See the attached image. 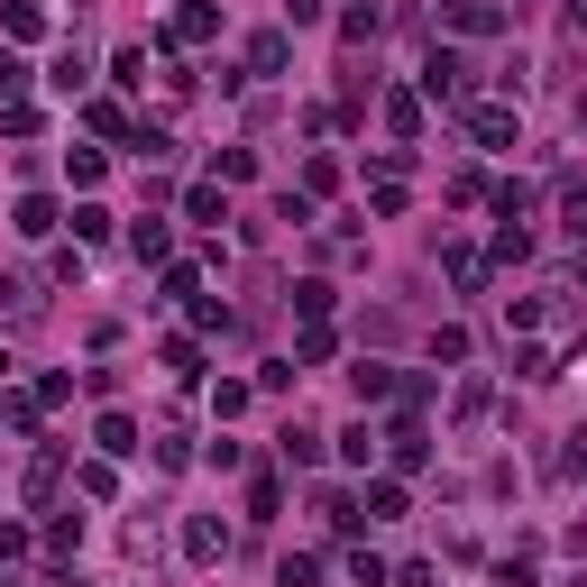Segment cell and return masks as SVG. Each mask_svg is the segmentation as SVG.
<instances>
[{
    "instance_id": "obj_2",
    "label": "cell",
    "mask_w": 587,
    "mask_h": 587,
    "mask_svg": "<svg viewBox=\"0 0 587 587\" xmlns=\"http://www.w3.org/2000/svg\"><path fill=\"white\" fill-rule=\"evenodd\" d=\"M459 83H469V56H450V46H441V56L422 65V92L431 101H459Z\"/></svg>"
},
{
    "instance_id": "obj_12",
    "label": "cell",
    "mask_w": 587,
    "mask_h": 587,
    "mask_svg": "<svg viewBox=\"0 0 587 587\" xmlns=\"http://www.w3.org/2000/svg\"><path fill=\"white\" fill-rule=\"evenodd\" d=\"M450 285H487V258H477V248H450Z\"/></svg>"
},
{
    "instance_id": "obj_4",
    "label": "cell",
    "mask_w": 587,
    "mask_h": 587,
    "mask_svg": "<svg viewBox=\"0 0 587 587\" xmlns=\"http://www.w3.org/2000/svg\"><path fill=\"white\" fill-rule=\"evenodd\" d=\"M386 450H395V469H422V459H431V441H422V422H414V414L386 431Z\"/></svg>"
},
{
    "instance_id": "obj_3",
    "label": "cell",
    "mask_w": 587,
    "mask_h": 587,
    "mask_svg": "<svg viewBox=\"0 0 587 587\" xmlns=\"http://www.w3.org/2000/svg\"><path fill=\"white\" fill-rule=\"evenodd\" d=\"M469 129L487 147H505V138H515V111H505V101H469Z\"/></svg>"
},
{
    "instance_id": "obj_13",
    "label": "cell",
    "mask_w": 587,
    "mask_h": 587,
    "mask_svg": "<svg viewBox=\"0 0 587 587\" xmlns=\"http://www.w3.org/2000/svg\"><path fill=\"white\" fill-rule=\"evenodd\" d=\"M321 359H330V330L313 321V330H303V340H294V368H321Z\"/></svg>"
},
{
    "instance_id": "obj_19",
    "label": "cell",
    "mask_w": 587,
    "mask_h": 587,
    "mask_svg": "<svg viewBox=\"0 0 587 587\" xmlns=\"http://www.w3.org/2000/svg\"><path fill=\"white\" fill-rule=\"evenodd\" d=\"M19 83H29V65H19V56H0V101H10Z\"/></svg>"
},
{
    "instance_id": "obj_15",
    "label": "cell",
    "mask_w": 587,
    "mask_h": 587,
    "mask_svg": "<svg viewBox=\"0 0 587 587\" xmlns=\"http://www.w3.org/2000/svg\"><path fill=\"white\" fill-rule=\"evenodd\" d=\"M111 74H120V83L138 92V83H147V46H120V56H111Z\"/></svg>"
},
{
    "instance_id": "obj_11",
    "label": "cell",
    "mask_w": 587,
    "mask_h": 587,
    "mask_svg": "<svg viewBox=\"0 0 587 587\" xmlns=\"http://www.w3.org/2000/svg\"><path fill=\"white\" fill-rule=\"evenodd\" d=\"M248 74H285V37H275V29H267L258 46H248Z\"/></svg>"
},
{
    "instance_id": "obj_5",
    "label": "cell",
    "mask_w": 587,
    "mask_h": 587,
    "mask_svg": "<svg viewBox=\"0 0 587 587\" xmlns=\"http://www.w3.org/2000/svg\"><path fill=\"white\" fill-rule=\"evenodd\" d=\"M0 321H37V285L29 275H0Z\"/></svg>"
},
{
    "instance_id": "obj_8",
    "label": "cell",
    "mask_w": 587,
    "mask_h": 587,
    "mask_svg": "<svg viewBox=\"0 0 587 587\" xmlns=\"http://www.w3.org/2000/svg\"><path fill=\"white\" fill-rule=\"evenodd\" d=\"M65 212H56V202H46V193H29V202H19V239H46V229H56Z\"/></svg>"
},
{
    "instance_id": "obj_16",
    "label": "cell",
    "mask_w": 587,
    "mask_h": 587,
    "mask_svg": "<svg viewBox=\"0 0 587 587\" xmlns=\"http://www.w3.org/2000/svg\"><path fill=\"white\" fill-rule=\"evenodd\" d=\"M376 515H404V487H395V477H376V487H368V523Z\"/></svg>"
},
{
    "instance_id": "obj_17",
    "label": "cell",
    "mask_w": 587,
    "mask_h": 587,
    "mask_svg": "<svg viewBox=\"0 0 587 587\" xmlns=\"http://www.w3.org/2000/svg\"><path fill=\"white\" fill-rule=\"evenodd\" d=\"M275 505H285V487H275V477H258V487H248V515L275 523Z\"/></svg>"
},
{
    "instance_id": "obj_1",
    "label": "cell",
    "mask_w": 587,
    "mask_h": 587,
    "mask_svg": "<svg viewBox=\"0 0 587 587\" xmlns=\"http://www.w3.org/2000/svg\"><path fill=\"white\" fill-rule=\"evenodd\" d=\"M202 37H221V10H212V0H193V10H174L166 46H202Z\"/></svg>"
},
{
    "instance_id": "obj_21",
    "label": "cell",
    "mask_w": 587,
    "mask_h": 587,
    "mask_svg": "<svg viewBox=\"0 0 587 587\" xmlns=\"http://www.w3.org/2000/svg\"><path fill=\"white\" fill-rule=\"evenodd\" d=\"M19 551H29V532H19V523H0V560H19Z\"/></svg>"
},
{
    "instance_id": "obj_23",
    "label": "cell",
    "mask_w": 587,
    "mask_h": 587,
    "mask_svg": "<svg viewBox=\"0 0 587 587\" xmlns=\"http://www.w3.org/2000/svg\"><path fill=\"white\" fill-rule=\"evenodd\" d=\"M569 29H578V37H587V0H569Z\"/></svg>"
},
{
    "instance_id": "obj_10",
    "label": "cell",
    "mask_w": 587,
    "mask_h": 587,
    "mask_svg": "<svg viewBox=\"0 0 587 587\" xmlns=\"http://www.w3.org/2000/svg\"><path fill=\"white\" fill-rule=\"evenodd\" d=\"M386 129H395V138H414V129H422V101H414V92H395V101H386Z\"/></svg>"
},
{
    "instance_id": "obj_22",
    "label": "cell",
    "mask_w": 587,
    "mask_h": 587,
    "mask_svg": "<svg viewBox=\"0 0 587 587\" xmlns=\"http://www.w3.org/2000/svg\"><path fill=\"white\" fill-rule=\"evenodd\" d=\"M569 239H587V193H569Z\"/></svg>"
},
{
    "instance_id": "obj_14",
    "label": "cell",
    "mask_w": 587,
    "mask_h": 587,
    "mask_svg": "<svg viewBox=\"0 0 587 587\" xmlns=\"http://www.w3.org/2000/svg\"><path fill=\"white\" fill-rule=\"evenodd\" d=\"M83 74H92V65L74 56V46H65V56H56V74H46V83H56V92H83Z\"/></svg>"
},
{
    "instance_id": "obj_18",
    "label": "cell",
    "mask_w": 587,
    "mask_h": 587,
    "mask_svg": "<svg viewBox=\"0 0 587 587\" xmlns=\"http://www.w3.org/2000/svg\"><path fill=\"white\" fill-rule=\"evenodd\" d=\"M294 313H303V321H321V313H330V285H321V275H313V285H294Z\"/></svg>"
},
{
    "instance_id": "obj_7",
    "label": "cell",
    "mask_w": 587,
    "mask_h": 587,
    "mask_svg": "<svg viewBox=\"0 0 587 587\" xmlns=\"http://www.w3.org/2000/svg\"><path fill=\"white\" fill-rule=\"evenodd\" d=\"M184 551H193V560H221V551H229V532H221L212 515H193V523H184Z\"/></svg>"
},
{
    "instance_id": "obj_6",
    "label": "cell",
    "mask_w": 587,
    "mask_h": 587,
    "mask_svg": "<svg viewBox=\"0 0 587 587\" xmlns=\"http://www.w3.org/2000/svg\"><path fill=\"white\" fill-rule=\"evenodd\" d=\"M92 441H101V459H129V450H138V422H129V414H101Z\"/></svg>"
},
{
    "instance_id": "obj_9",
    "label": "cell",
    "mask_w": 587,
    "mask_h": 587,
    "mask_svg": "<svg viewBox=\"0 0 587 587\" xmlns=\"http://www.w3.org/2000/svg\"><path fill=\"white\" fill-rule=\"evenodd\" d=\"M0 29H10V37H46V10H37V0H10V10H0Z\"/></svg>"
},
{
    "instance_id": "obj_20",
    "label": "cell",
    "mask_w": 587,
    "mask_h": 587,
    "mask_svg": "<svg viewBox=\"0 0 587 587\" xmlns=\"http://www.w3.org/2000/svg\"><path fill=\"white\" fill-rule=\"evenodd\" d=\"M285 19H294V29H313V19H321V0H285Z\"/></svg>"
}]
</instances>
